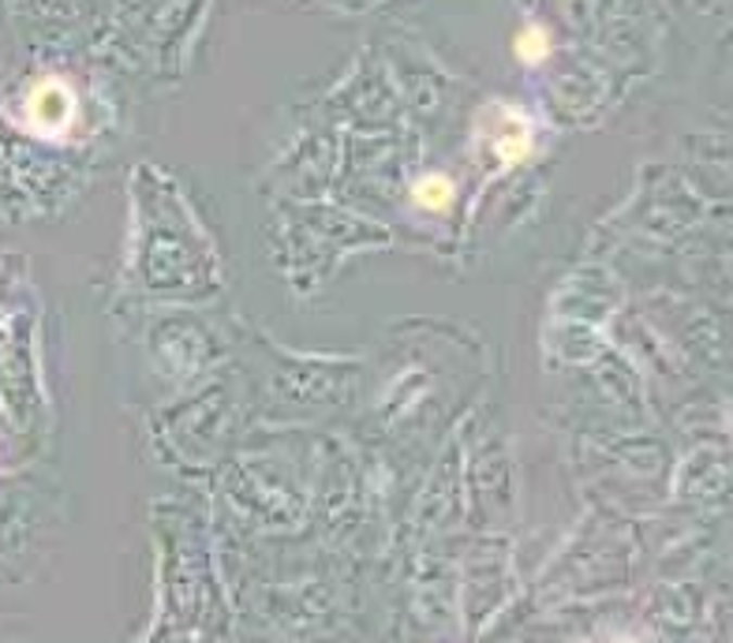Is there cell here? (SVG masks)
Instances as JSON below:
<instances>
[{"mask_svg": "<svg viewBox=\"0 0 733 643\" xmlns=\"http://www.w3.org/2000/svg\"><path fill=\"white\" fill-rule=\"evenodd\" d=\"M23 116H27L30 131L38 135H61L75 121V90L64 79H41L30 87L23 101Z\"/></svg>", "mask_w": 733, "mask_h": 643, "instance_id": "1", "label": "cell"}, {"mask_svg": "<svg viewBox=\"0 0 733 643\" xmlns=\"http://www.w3.org/2000/svg\"><path fill=\"white\" fill-rule=\"evenodd\" d=\"M416 202L424 210H445L453 202V184L445 176H427L416 184Z\"/></svg>", "mask_w": 733, "mask_h": 643, "instance_id": "2", "label": "cell"}, {"mask_svg": "<svg viewBox=\"0 0 733 643\" xmlns=\"http://www.w3.org/2000/svg\"><path fill=\"white\" fill-rule=\"evenodd\" d=\"M513 49H517V56L525 64H539L546 53H551V38H546L543 27H525L517 34V41H513Z\"/></svg>", "mask_w": 733, "mask_h": 643, "instance_id": "3", "label": "cell"}]
</instances>
